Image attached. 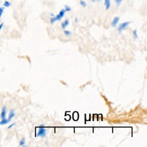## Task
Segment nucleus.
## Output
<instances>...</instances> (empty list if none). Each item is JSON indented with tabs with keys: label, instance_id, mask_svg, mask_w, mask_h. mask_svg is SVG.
<instances>
[{
	"label": "nucleus",
	"instance_id": "4be33fe9",
	"mask_svg": "<svg viewBox=\"0 0 147 147\" xmlns=\"http://www.w3.org/2000/svg\"><path fill=\"white\" fill-rule=\"evenodd\" d=\"M98 1H100V0H98Z\"/></svg>",
	"mask_w": 147,
	"mask_h": 147
},
{
	"label": "nucleus",
	"instance_id": "4468645a",
	"mask_svg": "<svg viewBox=\"0 0 147 147\" xmlns=\"http://www.w3.org/2000/svg\"><path fill=\"white\" fill-rule=\"evenodd\" d=\"M3 6L5 7H9L10 6V3L7 1H5V3H3Z\"/></svg>",
	"mask_w": 147,
	"mask_h": 147
},
{
	"label": "nucleus",
	"instance_id": "7ed1b4c3",
	"mask_svg": "<svg viewBox=\"0 0 147 147\" xmlns=\"http://www.w3.org/2000/svg\"><path fill=\"white\" fill-rule=\"evenodd\" d=\"M65 11H66L65 10V9H61V10L60 11L59 13L55 17L56 20H61V19L62 18V17L64 16Z\"/></svg>",
	"mask_w": 147,
	"mask_h": 147
},
{
	"label": "nucleus",
	"instance_id": "aec40b11",
	"mask_svg": "<svg viewBox=\"0 0 147 147\" xmlns=\"http://www.w3.org/2000/svg\"><path fill=\"white\" fill-rule=\"evenodd\" d=\"M3 23H2V24H0V30H1L2 28L3 27Z\"/></svg>",
	"mask_w": 147,
	"mask_h": 147
},
{
	"label": "nucleus",
	"instance_id": "6e6552de",
	"mask_svg": "<svg viewBox=\"0 0 147 147\" xmlns=\"http://www.w3.org/2000/svg\"><path fill=\"white\" fill-rule=\"evenodd\" d=\"M9 122H10V121H9L8 119H6V118L2 119L1 121H0V125H6V124L8 123Z\"/></svg>",
	"mask_w": 147,
	"mask_h": 147
},
{
	"label": "nucleus",
	"instance_id": "9b49d317",
	"mask_svg": "<svg viewBox=\"0 0 147 147\" xmlns=\"http://www.w3.org/2000/svg\"><path fill=\"white\" fill-rule=\"evenodd\" d=\"M133 37L136 39L138 38V36H137V30H134L133 32Z\"/></svg>",
	"mask_w": 147,
	"mask_h": 147
},
{
	"label": "nucleus",
	"instance_id": "dca6fc26",
	"mask_svg": "<svg viewBox=\"0 0 147 147\" xmlns=\"http://www.w3.org/2000/svg\"><path fill=\"white\" fill-rule=\"evenodd\" d=\"M56 21H57V20H56V17H53L52 18H51V24L54 23Z\"/></svg>",
	"mask_w": 147,
	"mask_h": 147
},
{
	"label": "nucleus",
	"instance_id": "1a4fd4ad",
	"mask_svg": "<svg viewBox=\"0 0 147 147\" xmlns=\"http://www.w3.org/2000/svg\"><path fill=\"white\" fill-rule=\"evenodd\" d=\"M105 5L106 6V9H109L110 6V0H105Z\"/></svg>",
	"mask_w": 147,
	"mask_h": 147
},
{
	"label": "nucleus",
	"instance_id": "6ab92c4d",
	"mask_svg": "<svg viewBox=\"0 0 147 147\" xmlns=\"http://www.w3.org/2000/svg\"><path fill=\"white\" fill-rule=\"evenodd\" d=\"M4 8L3 7H0V18L1 17V16L3 13V11Z\"/></svg>",
	"mask_w": 147,
	"mask_h": 147
},
{
	"label": "nucleus",
	"instance_id": "39448f33",
	"mask_svg": "<svg viewBox=\"0 0 147 147\" xmlns=\"http://www.w3.org/2000/svg\"><path fill=\"white\" fill-rule=\"evenodd\" d=\"M15 116V112L14 110L13 109L10 110V111H9V115H8V119L10 121V120Z\"/></svg>",
	"mask_w": 147,
	"mask_h": 147
},
{
	"label": "nucleus",
	"instance_id": "a211bd4d",
	"mask_svg": "<svg viewBox=\"0 0 147 147\" xmlns=\"http://www.w3.org/2000/svg\"><path fill=\"white\" fill-rule=\"evenodd\" d=\"M121 1H122V0H115V2H116V3H117L118 6L120 5Z\"/></svg>",
	"mask_w": 147,
	"mask_h": 147
},
{
	"label": "nucleus",
	"instance_id": "f8f14e48",
	"mask_svg": "<svg viewBox=\"0 0 147 147\" xmlns=\"http://www.w3.org/2000/svg\"><path fill=\"white\" fill-rule=\"evenodd\" d=\"M64 33L65 34V36H70L71 34V32H69V31H68V30H64Z\"/></svg>",
	"mask_w": 147,
	"mask_h": 147
},
{
	"label": "nucleus",
	"instance_id": "f03ea898",
	"mask_svg": "<svg viewBox=\"0 0 147 147\" xmlns=\"http://www.w3.org/2000/svg\"><path fill=\"white\" fill-rule=\"evenodd\" d=\"M130 24V22H125L122 24H121L118 28V30L119 32H121L123 29H124L129 24Z\"/></svg>",
	"mask_w": 147,
	"mask_h": 147
},
{
	"label": "nucleus",
	"instance_id": "423d86ee",
	"mask_svg": "<svg viewBox=\"0 0 147 147\" xmlns=\"http://www.w3.org/2000/svg\"><path fill=\"white\" fill-rule=\"evenodd\" d=\"M119 17H115V18L113 19V21H112V22H111V25H112L113 27H115L116 25H117V23L118 22V21H119Z\"/></svg>",
	"mask_w": 147,
	"mask_h": 147
},
{
	"label": "nucleus",
	"instance_id": "2eb2a0df",
	"mask_svg": "<svg viewBox=\"0 0 147 147\" xmlns=\"http://www.w3.org/2000/svg\"><path fill=\"white\" fill-rule=\"evenodd\" d=\"M80 5H82V6H83V7H84L86 6V2H85L84 1H80Z\"/></svg>",
	"mask_w": 147,
	"mask_h": 147
},
{
	"label": "nucleus",
	"instance_id": "f257e3e1",
	"mask_svg": "<svg viewBox=\"0 0 147 147\" xmlns=\"http://www.w3.org/2000/svg\"><path fill=\"white\" fill-rule=\"evenodd\" d=\"M46 134V130L44 129V125H41L39 126L38 131L37 134V137H44Z\"/></svg>",
	"mask_w": 147,
	"mask_h": 147
},
{
	"label": "nucleus",
	"instance_id": "f3484780",
	"mask_svg": "<svg viewBox=\"0 0 147 147\" xmlns=\"http://www.w3.org/2000/svg\"><path fill=\"white\" fill-rule=\"evenodd\" d=\"M15 124H16V123H14H14H11V124H10V125L7 127V129H11V127H13L15 125Z\"/></svg>",
	"mask_w": 147,
	"mask_h": 147
},
{
	"label": "nucleus",
	"instance_id": "ddd939ff",
	"mask_svg": "<svg viewBox=\"0 0 147 147\" xmlns=\"http://www.w3.org/2000/svg\"><path fill=\"white\" fill-rule=\"evenodd\" d=\"M64 8H65V11H68L71 10V8H70V7H69V6L67 5H64Z\"/></svg>",
	"mask_w": 147,
	"mask_h": 147
},
{
	"label": "nucleus",
	"instance_id": "20e7f679",
	"mask_svg": "<svg viewBox=\"0 0 147 147\" xmlns=\"http://www.w3.org/2000/svg\"><path fill=\"white\" fill-rule=\"evenodd\" d=\"M6 115V106H3L2 107L1 113V114H0L1 119L5 118Z\"/></svg>",
	"mask_w": 147,
	"mask_h": 147
},
{
	"label": "nucleus",
	"instance_id": "412c9836",
	"mask_svg": "<svg viewBox=\"0 0 147 147\" xmlns=\"http://www.w3.org/2000/svg\"><path fill=\"white\" fill-rule=\"evenodd\" d=\"M76 20V22H78V20H77L76 18V20Z\"/></svg>",
	"mask_w": 147,
	"mask_h": 147
},
{
	"label": "nucleus",
	"instance_id": "9d476101",
	"mask_svg": "<svg viewBox=\"0 0 147 147\" xmlns=\"http://www.w3.org/2000/svg\"><path fill=\"white\" fill-rule=\"evenodd\" d=\"M25 144V138H22L20 141V146H24Z\"/></svg>",
	"mask_w": 147,
	"mask_h": 147
},
{
	"label": "nucleus",
	"instance_id": "0eeeda50",
	"mask_svg": "<svg viewBox=\"0 0 147 147\" xmlns=\"http://www.w3.org/2000/svg\"><path fill=\"white\" fill-rule=\"evenodd\" d=\"M69 24V20H65L64 22H63L61 24V28L62 29H64L65 28V27Z\"/></svg>",
	"mask_w": 147,
	"mask_h": 147
}]
</instances>
